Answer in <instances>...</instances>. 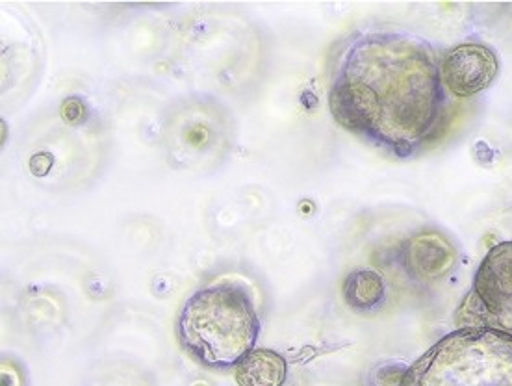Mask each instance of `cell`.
I'll list each match as a JSON object with an SVG mask.
<instances>
[{"label": "cell", "mask_w": 512, "mask_h": 386, "mask_svg": "<svg viewBox=\"0 0 512 386\" xmlns=\"http://www.w3.org/2000/svg\"><path fill=\"white\" fill-rule=\"evenodd\" d=\"M405 262L423 281H436L455 268L457 249L440 232H420L407 242Z\"/></svg>", "instance_id": "52a82bcc"}, {"label": "cell", "mask_w": 512, "mask_h": 386, "mask_svg": "<svg viewBox=\"0 0 512 386\" xmlns=\"http://www.w3.org/2000/svg\"><path fill=\"white\" fill-rule=\"evenodd\" d=\"M86 116V106L82 103L80 97H69L65 99L64 106H62V117L67 123L77 125Z\"/></svg>", "instance_id": "8fae6325"}, {"label": "cell", "mask_w": 512, "mask_h": 386, "mask_svg": "<svg viewBox=\"0 0 512 386\" xmlns=\"http://www.w3.org/2000/svg\"><path fill=\"white\" fill-rule=\"evenodd\" d=\"M260 318L249 288L216 281L199 288L180 310V346L210 370H231L255 349Z\"/></svg>", "instance_id": "7a4b0ae2"}, {"label": "cell", "mask_w": 512, "mask_h": 386, "mask_svg": "<svg viewBox=\"0 0 512 386\" xmlns=\"http://www.w3.org/2000/svg\"><path fill=\"white\" fill-rule=\"evenodd\" d=\"M500 56L487 43L464 41L440 60L442 82L449 95L468 99L487 91L500 75Z\"/></svg>", "instance_id": "5b68a950"}, {"label": "cell", "mask_w": 512, "mask_h": 386, "mask_svg": "<svg viewBox=\"0 0 512 386\" xmlns=\"http://www.w3.org/2000/svg\"><path fill=\"white\" fill-rule=\"evenodd\" d=\"M455 322L459 329L512 336V240L488 249Z\"/></svg>", "instance_id": "277c9868"}, {"label": "cell", "mask_w": 512, "mask_h": 386, "mask_svg": "<svg viewBox=\"0 0 512 386\" xmlns=\"http://www.w3.org/2000/svg\"><path fill=\"white\" fill-rule=\"evenodd\" d=\"M173 151L188 153V162H203L227 147V132L216 108L197 104L173 119Z\"/></svg>", "instance_id": "8992f818"}, {"label": "cell", "mask_w": 512, "mask_h": 386, "mask_svg": "<svg viewBox=\"0 0 512 386\" xmlns=\"http://www.w3.org/2000/svg\"><path fill=\"white\" fill-rule=\"evenodd\" d=\"M329 78L336 123L396 158L431 149L453 123L440 58L416 34L366 28L347 36L336 47Z\"/></svg>", "instance_id": "6da1fadb"}, {"label": "cell", "mask_w": 512, "mask_h": 386, "mask_svg": "<svg viewBox=\"0 0 512 386\" xmlns=\"http://www.w3.org/2000/svg\"><path fill=\"white\" fill-rule=\"evenodd\" d=\"M342 294L349 309L359 314L375 312L384 301L383 275L370 268H357L347 275Z\"/></svg>", "instance_id": "9c48e42d"}, {"label": "cell", "mask_w": 512, "mask_h": 386, "mask_svg": "<svg viewBox=\"0 0 512 386\" xmlns=\"http://www.w3.org/2000/svg\"><path fill=\"white\" fill-rule=\"evenodd\" d=\"M399 386H512V336L457 329L409 366Z\"/></svg>", "instance_id": "3957f363"}, {"label": "cell", "mask_w": 512, "mask_h": 386, "mask_svg": "<svg viewBox=\"0 0 512 386\" xmlns=\"http://www.w3.org/2000/svg\"><path fill=\"white\" fill-rule=\"evenodd\" d=\"M234 370L238 386H282L288 377L286 359L271 349H253Z\"/></svg>", "instance_id": "ba28073f"}, {"label": "cell", "mask_w": 512, "mask_h": 386, "mask_svg": "<svg viewBox=\"0 0 512 386\" xmlns=\"http://www.w3.org/2000/svg\"><path fill=\"white\" fill-rule=\"evenodd\" d=\"M407 366L403 364H384L381 370L377 372V385L381 386H399L403 377L407 374Z\"/></svg>", "instance_id": "30bf717a"}]
</instances>
